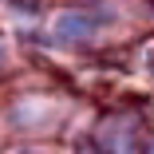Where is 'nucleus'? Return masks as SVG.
<instances>
[{
  "instance_id": "f257e3e1",
  "label": "nucleus",
  "mask_w": 154,
  "mask_h": 154,
  "mask_svg": "<svg viewBox=\"0 0 154 154\" xmlns=\"http://www.w3.org/2000/svg\"><path fill=\"white\" fill-rule=\"evenodd\" d=\"M24 154H32V150H24Z\"/></svg>"
}]
</instances>
